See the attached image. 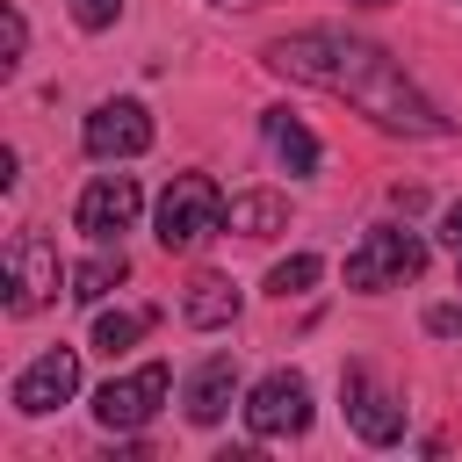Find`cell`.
<instances>
[{
	"instance_id": "cell-12",
	"label": "cell",
	"mask_w": 462,
	"mask_h": 462,
	"mask_svg": "<svg viewBox=\"0 0 462 462\" xmlns=\"http://www.w3.org/2000/svg\"><path fill=\"white\" fill-rule=\"evenodd\" d=\"M260 137H267V152H274L296 180H303V173H318V137H310L289 108H267V116H260Z\"/></svg>"
},
{
	"instance_id": "cell-10",
	"label": "cell",
	"mask_w": 462,
	"mask_h": 462,
	"mask_svg": "<svg viewBox=\"0 0 462 462\" xmlns=\"http://www.w3.org/2000/svg\"><path fill=\"white\" fill-rule=\"evenodd\" d=\"M79 144H87V159H137V152L152 144V116H144V101H101V108L87 116Z\"/></svg>"
},
{
	"instance_id": "cell-13",
	"label": "cell",
	"mask_w": 462,
	"mask_h": 462,
	"mask_svg": "<svg viewBox=\"0 0 462 462\" xmlns=\"http://www.w3.org/2000/svg\"><path fill=\"white\" fill-rule=\"evenodd\" d=\"M180 318H188L195 332L231 325V318H238V289H231V274H195V282H188V296H180Z\"/></svg>"
},
{
	"instance_id": "cell-15",
	"label": "cell",
	"mask_w": 462,
	"mask_h": 462,
	"mask_svg": "<svg viewBox=\"0 0 462 462\" xmlns=\"http://www.w3.org/2000/svg\"><path fill=\"white\" fill-rule=\"evenodd\" d=\"M123 274H130V260H123V245H116V253L101 245V253H94L87 267H72V289H65V296H72V303H101V296H108V289H116Z\"/></svg>"
},
{
	"instance_id": "cell-1",
	"label": "cell",
	"mask_w": 462,
	"mask_h": 462,
	"mask_svg": "<svg viewBox=\"0 0 462 462\" xmlns=\"http://www.w3.org/2000/svg\"><path fill=\"white\" fill-rule=\"evenodd\" d=\"M267 65L282 79H303V87H325L339 101H354L368 123L397 130V137H448V116L404 79V65L368 43V36H346V29H296V36H274L267 43Z\"/></svg>"
},
{
	"instance_id": "cell-17",
	"label": "cell",
	"mask_w": 462,
	"mask_h": 462,
	"mask_svg": "<svg viewBox=\"0 0 462 462\" xmlns=\"http://www.w3.org/2000/svg\"><path fill=\"white\" fill-rule=\"evenodd\" d=\"M318 274H325V260H318V253H289V260H274V267H267V289H274V296H303Z\"/></svg>"
},
{
	"instance_id": "cell-18",
	"label": "cell",
	"mask_w": 462,
	"mask_h": 462,
	"mask_svg": "<svg viewBox=\"0 0 462 462\" xmlns=\"http://www.w3.org/2000/svg\"><path fill=\"white\" fill-rule=\"evenodd\" d=\"M116 14H123V0H72V22L79 29H108Z\"/></svg>"
},
{
	"instance_id": "cell-14",
	"label": "cell",
	"mask_w": 462,
	"mask_h": 462,
	"mask_svg": "<svg viewBox=\"0 0 462 462\" xmlns=\"http://www.w3.org/2000/svg\"><path fill=\"white\" fill-rule=\"evenodd\" d=\"M224 224H231V231H245V238H274V231L289 224V202H282L274 188H245V195H231Z\"/></svg>"
},
{
	"instance_id": "cell-3",
	"label": "cell",
	"mask_w": 462,
	"mask_h": 462,
	"mask_svg": "<svg viewBox=\"0 0 462 462\" xmlns=\"http://www.w3.org/2000/svg\"><path fill=\"white\" fill-rule=\"evenodd\" d=\"M0 282H7V310L29 318V310H43V303L58 296V282H72V274H65V260H58V245H51L43 231H14L7 253H0Z\"/></svg>"
},
{
	"instance_id": "cell-22",
	"label": "cell",
	"mask_w": 462,
	"mask_h": 462,
	"mask_svg": "<svg viewBox=\"0 0 462 462\" xmlns=\"http://www.w3.org/2000/svg\"><path fill=\"white\" fill-rule=\"evenodd\" d=\"M354 7H390V0H354Z\"/></svg>"
},
{
	"instance_id": "cell-7",
	"label": "cell",
	"mask_w": 462,
	"mask_h": 462,
	"mask_svg": "<svg viewBox=\"0 0 462 462\" xmlns=\"http://www.w3.org/2000/svg\"><path fill=\"white\" fill-rule=\"evenodd\" d=\"M72 390H79V354L72 346H51V354H36L22 375H14V411L22 419H43V411H58V404H72Z\"/></svg>"
},
{
	"instance_id": "cell-6",
	"label": "cell",
	"mask_w": 462,
	"mask_h": 462,
	"mask_svg": "<svg viewBox=\"0 0 462 462\" xmlns=\"http://www.w3.org/2000/svg\"><path fill=\"white\" fill-rule=\"evenodd\" d=\"M245 426H253V440H289V433H303V426H310V383H303L296 368L260 375V383L245 390Z\"/></svg>"
},
{
	"instance_id": "cell-19",
	"label": "cell",
	"mask_w": 462,
	"mask_h": 462,
	"mask_svg": "<svg viewBox=\"0 0 462 462\" xmlns=\"http://www.w3.org/2000/svg\"><path fill=\"white\" fill-rule=\"evenodd\" d=\"M0 29H7V58H0V65H22V51H29V22H22V7H7Z\"/></svg>"
},
{
	"instance_id": "cell-4",
	"label": "cell",
	"mask_w": 462,
	"mask_h": 462,
	"mask_svg": "<svg viewBox=\"0 0 462 462\" xmlns=\"http://www.w3.org/2000/svg\"><path fill=\"white\" fill-rule=\"evenodd\" d=\"M426 267V238L419 231H404V224H375L354 253H346V289H397V282H411Z\"/></svg>"
},
{
	"instance_id": "cell-5",
	"label": "cell",
	"mask_w": 462,
	"mask_h": 462,
	"mask_svg": "<svg viewBox=\"0 0 462 462\" xmlns=\"http://www.w3.org/2000/svg\"><path fill=\"white\" fill-rule=\"evenodd\" d=\"M166 361H144V368H130V375H108L101 390H94V419L108 426V433H137V426H152V411L166 404Z\"/></svg>"
},
{
	"instance_id": "cell-21",
	"label": "cell",
	"mask_w": 462,
	"mask_h": 462,
	"mask_svg": "<svg viewBox=\"0 0 462 462\" xmlns=\"http://www.w3.org/2000/svg\"><path fill=\"white\" fill-rule=\"evenodd\" d=\"M209 7H260V0H209Z\"/></svg>"
},
{
	"instance_id": "cell-16",
	"label": "cell",
	"mask_w": 462,
	"mask_h": 462,
	"mask_svg": "<svg viewBox=\"0 0 462 462\" xmlns=\"http://www.w3.org/2000/svg\"><path fill=\"white\" fill-rule=\"evenodd\" d=\"M152 332V310H101L94 318V346L101 354H123V346H137Z\"/></svg>"
},
{
	"instance_id": "cell-20",
	"label": "cell",
	"mask_w": 462,
	"mask_h": 462,
	"mask_svg": "<svg viewBox=\"0 0 462 462\" xmlns=\"http://www.w3.org/2000/svg\"><path fill=\"white\" fill-rule=\"evenodd\" d=\"M426 332L433 339H462V303H433L426 310Z\"/></svg>"
},
{
	"instance_id": "cell-11",
	"label": "cell",
	"mask_w": 462,
	"mask_h": 462,
	"mask_svg": "<svg viewBox=\"0 0 462 462\" xmlns=\"http://www.w3.org/2000/svg\"><path fill=\"white\" fill-rule=\"evenodd\" d=\"M231 397H238V361H231V354H209V361L188 375V419H195V426H217V419L231 411Z\"/></svg>"
},
{
	"instance_id": "cell-8",
	"label": "cell",
	"mask_w": 462,
	"mask_h": 462,
	"mask_svg": "<svg viewBox=\"0 0 462 462\" xmlns=\"http://www.w3.org/2000/svg\"><path fill=\"white\" fill-rule=\"evenodd\" d=\"M339 404H346V426H354L368 448L404 440V404H397L390 390H375V375H368V368H346V375H339Z\"/></svg>"
},
{
	"instance_id": "cell-23",
	"label": "cell",
	"mask_w": 462,
	"mask_h": 462,
	"mask_svg": "<svg viewBox=\"0 0 462 462\" xmlns=\"http://www.w3.org/2000/svg\"><path fill=\"white\" fill-rule=\"evenodd\" d=\"M455 260H462V253H455Z\"/></svg>"
},
{
	"instance_id": "cell-2",
	"label": "cell",
	"mask_w": 462,
	"mask_h": 462,
	"mask_svg": "<svg viewBox=\"0 0 462 462\" xmlns=\"http://www.w3.org/2000/svg\"><path fill=\"white\" fill-rule=\"evenodd\" d=\"M224 209H231V202H224V188H217L209 173H173L166 195H159V245H166V253L209 245L217 231H231Z\"/></svg>"
},
{
	"instance_id": "cell-9",
	"label": "cell",
	"mask_w": 462,
	"mask_h": 462,
	"mask_svg": "<svg viewBox=\"0 0 462 462\" xmlns=\"http://www.w3.org/2000/svg\"><path fill=\"white\" fill-rule=\"evenodd\" d=\"M137 209H144L137 180H130V173H101V180L79 195V209H72V217H79V231H87L94 245H116V238L137 224Z\"/></svg>"
}]
</instances>
